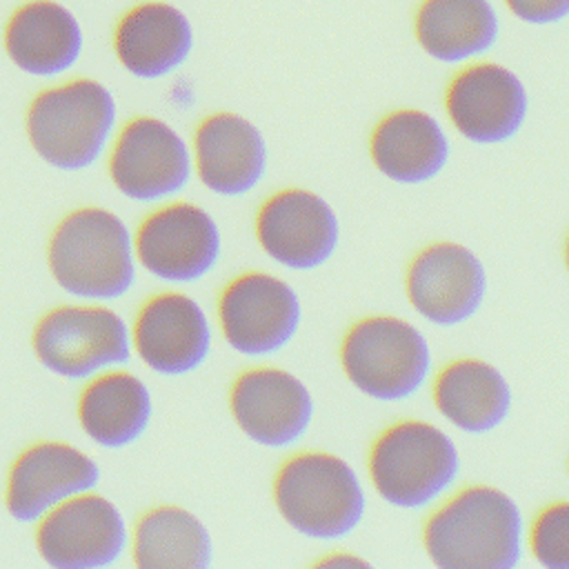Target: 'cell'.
<instances>
[{"label":"cell","instance_id":"cell-17","mask_svg":"<svg viewBox=\"0 0 569 569\" xmlns=\"http://www.w3.org/2000/svg\"><path fill=\"white\" fill-rule=\"evenodd\" d=\"M98 462L82 449L44 440L27 447L11 465L4 485V509L18 522H38L60 502L93 491Z\"/></svg>","mask_w":569,"mask_h":569},{"label":"cell","instance_id":"cell-27","mask_svg":"<svg viewBox=\"0 0 569 569\" xmlns=\"http://www.w3.org/2000/svg\"><path fill=\"white\" fill-rule=\"evenodd\" d=\"M511 16L529 24H553L569 16V0H502Z\"/></svg>","mask_w":569,"mask_h":569},{"label":"cell","instance_id":"cell-19","mask_svg":"<svg viewBox=\"0 0 569 569\" xmlns=\"http://www.w3.org/2000/svg\"><path fill=\"white\" fill-rule=\"evenodd\" d=\"M451 142L440 120L425 109L402 107L385 113L371 129L369 158L396 184H425L447 167Z\"/></svg>","mask_w":569,"mask_h":569},{"label":"cell","instance_id":"cell-29","mask_svg":"<svg viewBox=\"0 0 569 569\" xmlns=\"http://www.w3.org/2000/svg\"><path fill=\"white\" fill-rule=\"evenodd\" d=\"M565 267H567V273H569V233H567V240H565Z\"/></svg>","mask_w":569,"mask_h":569},{"label":"cell","instance_id":"cell-11","mask_svg":"<svg viewBox=\"0 0 569 569\" xmlns=\"http://www.w3.org/2000/svg\"><path fill=\"white\" fill-rule=\"evenodd\" d=\"M122 511L96 491L78 493L36 525V549L53 569H102L129 547Z\"/></svg>","mask_w":569,"mask_h":569},{"label":"cell","instance_id":"cell-26","mask_svg":"<svg viewBox=\"0 0 569 569\" xmlns=\"http://www.w3.org/2000/svg\"><path fill=\"white\" fill-rule=\"evenodd\" d=\"M527 547L540 567L569 569V500H556L536 513Z\"/></svg>","mask_w":569,"mask_h":569},{"label":"cell","instance_id":"cell-28","mask_svg":"<svg viewBox=\"0 0 569 569\" xmlns=\"http://www.w3.org/2000/svg\"><path fill=\"white\" fill-rule=\"evenodd\" d=\"M316 567H367L369 562L365 558H358L353 553H345V551H336L331 556H325L320 560L313 562Z\"/></svg>","mask_w":569,"mask_h":569},{"label":"cell","instance_id":"cell-24","mask_svg":"<svg viewBox=\"0 0 569 569\" xmlns=\"http://www.w3.org/2000/svg\"><path fill=\"white\" fill-rule=\"evenodd\" d=\"M498 31V13L489 0H420L413 16L418 47L447 64L487 53Z\"/></svg>","mask_w":569,"mask_h":569},{"label":"cell","instance_id":"cell-9","mask_svg":"<svg viewBox=\"0 0 569 569\" xmlns=\"http://www.w3.org/2000/svg\"><path fill=\"white\" fill-rule=\"evenodd\" d=\"M133 244L138 264L171 284L202 280L222 256L216 218L193 202H171L151 211L133 233Z\"/></svg>","mask_w":569,"mask_h":569},{"label":"cell","instance_id":"cell-4","mask_svg":"<svg viewBox=\"0 0 569 569\" xmlns=\"http://www.w3.org/2000/svg\"><path fill=\"white\" fill-rule=\"evenodd\" d=\"M462 458L456 440L427 420H398L371 445L369 482L376 493L398 509L436 505L460 478Z\"/></svg>","mask_w":569,"mask_h":569},{"label":"cell","instance_id":"cell-16","mask_svg":"<svg viewBox=\"0 0 569 569\" xmlns=\"http://www.w3.org/2000/svg\"><path fill=\"white\" fill-rule=\"evenodd\" d=\"M213 331L202 305L182 293L151 296L138 311L131 345L138 358L167 378L200 369L211 353Z\"/></svg>","mask_w":569,"mask_h":569},{"label":"cell","instance_id":"cell-23","mask_svg":"<svg viewBox=\"0 0 569 569\" xmlns=\"http://www.w3.org/2000/svg\"><path fill=\"white\" fill-rule=\"evenodd\" d=\"M151 416L153 400L147 382L122 369H109L89 378L78 400L80 429L104 449L133 445L147 431Z\"/></svg>","mask_w":569,"mask_h":569},{"label":"cell","instance_id":"cell-30","mask_svg":"<svg viewBox=\"0 0 569 569\" xmlns=\"http://www.w3.org/2000/svg\"><path fill=\"white\" fill-rule=\"evenodd\" d=\"M567 471H569V467H567Z\"/></svg>","mask_w":569,"mask_h":569},{"label":"cell","instance_id":"cell-15","mask_svg":"<svg viewBox=\"0 0 569 569\" xmlns=\"http://www.w3.org/2000/svg\"><path fill=\"white\" fill-rule=\"evenodd\" d=\"M229 411L238 429L258 447L289 449L311 429L316 402L296 373L280 367H253L233 380Z\"/></svg>","mask_w":569,"mask_h":569},{"label":"cell","instance_id":"cell-25","mask_svg":"<svg viewBox=\"0 0 569 569\" xmlns=\"http://www.w3.org/2000/svg\"><path fill=\"white\" fill-rule=\"evenodd\" d=\"M129 545L140 569H207L213 560L207 525L176 505L149 509L136 522Z\"/></svg>","mask_w":569,"mask_h":569},{"label":"cell","instance_id":"cell-5","mask_svg":"<svg viewBox=\"0 0 569 569\" xmlns=\"http://www.w3.org/2000/svg\"><path fill=\"white\" fill-rule=\"evenodd\" d=\"M116 116V100L102 82L76 78L42 89L27 109L24 127L29 144L47 164L80 171L102 156Z\"/></svg>","mask_w":569,"mask_h":569},{"label":"cell","instance_id":"cell-14","mask_svg":"<svg viewBox=\"0 0 569 569\" xmlns=\"http://www.w3.org/2000/svg\"><path fill=\"white\" fill-rule=\"evenodd\" d=\"M489 276L485 262L460 242H433L413 256L405 276L411 309L436 327L469 322L485 305Z\"/></svg>","mask_w":569,"mask_h":569},{"label":"cell","instance_id":"cell-7","mask_svg":"<svg viewBox=\"0 0 569 569\" xmlns=\"http://www.w3.org/2000/svg\"><path fill=\"white\" fill-rule=\"evenodd\" d=\"M36 360L58 378L89 380L131 360V329L104 305H62L47 311L33 333Z\"/></svg>","mask_w":569,"mask_h":569},{"label":"cell","instance_id":"cell-13","mask_svg":"<svg viewBox=\"0 0 569 569\" xmlns=\"http://www.w3.org/2000/svg\"><path fill=\"white\" fill-rule=\"evenodd\" d=\"M451 127L473 144H502L525 124L529 93L516 71L480 60L458 69L445 89Z\"/></svg>","mask_w":569,"mask_h":569},{"label":"cell","instance_id":"cell-22","mask_svg":"<svg viewBox=\"0 0 569 569\" xmlns=\"http://www.w3.org/2000/svg\"><path fill=\"white\" fill-rule=\"evenodd\" d=\"M2 44L20 71L51 78L80 58L82 29L67 7L53 0H29L7 20Z\"/></svg>","mask_w":569,"mask_h":569},{"label":"cell","instance_id":"cell-10","mask_svg":"<svg viewBox=\"0 0 569 569\" xmlns=\"http://www.w3.org/2000/svg\"><path fill=\"white\" fill-rule=\"evenodd\" d=\"M107 169L124 198L160 202L189 184L193 156L184 138L164 120L138 116L116 136Z\"/></svg>","mask_w":569,"mask_h":569},{"label":"cell","instance_id":"cell-20","mask_svg":"<svg viewBox=\"0 0 569 569\" xmlns=\"http://www.w3.org/2000/svg\"><path fill=\"white\" fill-rule=\"evenodd\" d=\"M191 47V22L178 7L160 0L131 7L113 31V53L120 67L144 80L176 71L189 58Z\"/></svg>","mask_w":569,"mask_h":569},{"label":"cell","instance_id":"cell-18","mask_svg":"<svg viewBox=\"0 0 569 569\" xmlns=\"http://www.w3.org/2000/svg\"><path fill=\"white\" fill-rule=\"evenodd\" d=\"M193 169L216 196L242 198L267 173L269 151L262 131L240 113L218 111L200 120L193 131Z\"/></svg>","mask_w":569,"mask_h":569},{"label":"cell","instance_id":"cell-1","mask_svg":"<svg viewBox=\"0 0 569 569\" xmlns=\"http://www.w3.org/2000/svg\"><path fill=\"white\" fill-rule=\"evenodd\" d=\"M520 505L493 485H469L440 502L422 527V549L440 569H513L525 553Z\"/></svg>","mask_w":569,"mask_h":569},{"label":"cell","instance_id":"cell-8","mask_svg":"<svg viewBox=\"0 0 569 569\" xmlns=\"http://www.w3.org/2000/svg\"><path fill=\"white\" fill-rule=\"evenodd\" d=\"M218 325L236 353L267 358L296 340L302 325V300L280 276L244 271L220 291Z\"/></svg>","mask_w":569,"mask_h":569},{"label":"cell","instance_id":"cell-3","mask_svg":"<svg viewBox=\"0 0 569 569\" xmlns=\"http://www.w3.org/2000/svg\"><path fill=\"white\" fill-rule=\"evenodd\" d=\"M273 505L302 538L333 542L362 525L369 502L358 471L345 458L300 451L276 471Z\"/></svg>","mask_w":569,"mask_h":569},{"label":"cell","instance_id":"cell-12","mask_svg":"<svg viewBox=\"0 0 569 569\" xmlns=\"http://www.w3.org/2000/svg\"><path fill=\"white\" fill-rule=\"evenodd\" d=\"M262 253L289 271L325 267L340 244V218L316 191L289 187L269 196L256 213Z\"/></svg>","mask_w":569,"mask_h":569},{"label":"cell","instance_id":"cell-6","mask_svg":"<svg viewBox=\"0 0 569 569\" xmlns=\"http://www.w3.org/2000/svg\"><path fill=\"white\" fill-rule=\"evenodd\" d=\"M349 385L378 402L413 398L431 376V345L420 327L398 316L356 320L340 342Z\"/></svg>","mask_w":569,"mask_h":569},{"label":"cell","instance_id":"cell-21","mask_svg":"<svg viewBox=\"0 0 569 569\" xmlns=\"http://www.w3.org/2000/svg\"><path fill=\"white\" fill-rule=\"evenodd\" d=\"M433 405L458 431L485 436L505 425L513 407L507 376L482 358H456L433 380Z\"/></svg>","mask_w":569,"mask_h":569},{"label":"cell","instance_id":"cell-2","mask_svg":"<svg viewBox=\"0 0 569 569\" xmlns=\"http://www.w3.org/2000/svg\"><path fill=\"white\" fill-rule=\"evenodd\" d=\"M47 264L56 284L73 298L89 302L122 298L136 282L133 233L109 209H73L49 238Z\"/></svg>","mask_w":569,"mask_h":569}]
</instances>
